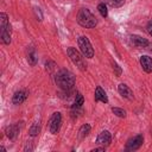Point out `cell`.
Segmentation results:
<instances>
[{"label": "cell", "mask_w": 152, "mask_h": 152, "mask_svg": "<svg viewBox=\"0 0 152 152\" xmlns=\"http://www.w3.org/2000/svg\"><path fill=\"white\" fill-rule=\"evenodd\" d=\"M66 53H68L70 61H71L81 71H86V70H87V62H86L84 56H83L81 52H78L75 48L69 46V48L66 49Z\"/></svg>", "instance_id": "obj_4"}, {"label": "cell", "mask_w": 152, "mask_h": 152, "mask_svg": "<svg viewBox=\"0 0 152 152\" xmlns=\"http://www.w3.org/2000/svg\"><path fill=\"white\" fill-rule=\"evenodd\" d=\"M76 20H77L78 25H81L82 27H86V28H94L97 25L96 17L90 12V10L84 8V7L78 11Z\"/></svg>", "instance_id": "obj_2"}, {"label": "cell", "mask_w": 152, "mask_h": 152, "mask_svg": "<svg viewBox=\"0 0 152 152\" xmlns=\"http://www.w3.org/2000/svg\"><path fill=\"white\" fill-rule=\"evenodd\" d=\"M45 65H46V69H49L50 71L56 66V64H55V62H51V61H48L46 63H45Z\"/></svg>", "instance_id": "obj_23"}, {"label": "cell", "mask_w": 152, "mask_h": 152, "mask_svg": "<svg viewBox=\"0 0 152 152\" xmlns=\"http://www.w3.org/2000/svg\"><path fill=\"white\" fill-rule=\"evenodd\" d=\"M90 131H91V126H90L89 124L82 125V126L80 127V129H78V139H80V140L84 139V138L90 133Z\"/></svg>", "instance_id": "obj_17"}, {"label": "cell", "mask_w": 152, "mask_h": 152, "mask_svg": "<svg viewBox=\"0 0 152 152\" xmlns=\"http://www.w3.org/2000/svg\"><path fill=\"white\" fill-rule=\"evenodd\" d=\"M55 83L61 90L69 91V90H72V88L76 83V77L71 71H69L66 69H61L55 75Z\"/></svg>", "instance_id": "obj_1"}, {"label": "cell", "mask_w": 152, "mask_h": 152, "mask_svg": "<svg viewBox=\"0 0 152 152\" xmlns=\"http://www.w3.org/2000/svg\"><path fill=\"white\" fill-rule=\"evenodd\" d=\"M94 99H95L96 102L100 101V102H103V103H108V96H107L106 91L100 86H97L96 89H95V96H94Z\"/></svg>", "instance_id": "obj_15"}, {"label": "cell", "mask_w": 152, "mask_h": 152, "mask_svg": "<svg viewBox=\"0 0 152 152\" xmlns=\"http://www.w3.org/2000/svg\"><path fill=\"white\" fill-rule=\"evenodd\" d=\"M129 40L133 44V46H135L138 49H147L148 45H150V42L146 38H144V37H141L139 34H131L129 36Z\"/></svg>", "instance_id": "obj_10"}, {"label": "cell", "mask_w": 152, "mask_h": 152, "mask_svg": "<svg viewBox=\"0 0 152 152\" xmlns=\"http://www.w3.org/2000/svg\"><path fill=\"white\" fill-rule=\"evenodd\" d=\"M142 142H144L142 134H137L133 138H131V139L127 140L125 148H126V151H137V150H139L141 147Z\"/></svg>", "instance_id": "obj_8"}, {"label": "cell", "mask_w": 152, "mask_h": 152, "mask_svg": "<svg viewBox=\"0 0 152 152\" xmlns=\"http://www.w3.org/2000/svg\"><path fill=\"white\" fill-rule=\"evenodd\" d=\"M62 126V114L59 112H55L51 114L49 122H48V127L51 134H57L61 129Z\"/></svg>", "instance_id": "obj_6"}, {"label": "cell", "mask_w": 152, "mask_h": 152, "mask_svg": "<svg viewBox=\"0 0 152 152\" xmlns=\"http://www.w3.org/2000/svg\"><path fill=\"white\" fill-rule=\"evenodd\" d=\"M26 99H27V91H25V90H18V91H15L13 94L12 102H13V104H21Z\"/></svg>", "instance_id": "obj_14"}, {"label": "cell", "mask_w": 152, "mask_h": 152, "mask_svg": "<svg viewBox=\"0 0 152 152\" xmlns=\"http://www.w3.org/2000/svg\"><path fill=\"white\" fill-rule=\"evenodd\" d=\"M126 2V0H104V4L113 7V8H118L124 6V4Z\"/></svg>", "instance_id": "obj_18"}, {"label": "cell", "mask_w": 152, "mask_h": 152, "mask_svg": "<svg viewBox=\"0 0 152 152\" xmlns=\"http://www.w3.org/2000/svg\"><path fill=\"white\" fill-rule=\"evenodd\" d=\"M84 104V97L81 93H76L75 99H74V103L71 104V114L72 116H77L78 113H82V107Z\"/></svg>", "instance_id": "obj_9"}, {"label": "cell", "mask_w": 152, "mask_h": 152, "mask_svg": "<svg viewBox=\"0 0 152 152\" xmlns=\"http://www.w3.org/2000/svg\"><path fill=\"white\" fill-rule=\"evenodd\" d=\"M139 62H140V65H141V68L145 72L152 74V58L150 56H146V55L141 56Z\"/></svg>", "instance_id": "obj_13"}, {"label": "cell", "mask_w": 152, "mask_h": 152, "mask_svg": "<svg viewBox=\"0 0 152 152\" xmlns=\"http://www.w3.org/2000/svg\"><path fill=\"white\" fill-rule=\"evenodd\" d=\"M112 112L114 113V115H116L118 118H126V110L119 107H112Z\"/></svg>", "instance_id": "obj_21"}, {"label": "cell", "mask_w": 152, "mask_h": 152, "mask_svg": "<svg viewBox=\"0 0 152 152\" xmlns=\"http://www.w3.org/2000/svg\"><path fill=\"white\" fill-rule=\"evenodd\" d=\"M112 65H113V70H114L115 75L119 77V76L122 74V69H121V66H120L115 61H113V62H112Z\"/></svg>", "instance_id": "obj_22"}, {"label": "cell", "mask_w": 152, "mask_h": 152, "mask_svg": "<svg viewBox=\"0 0 152 152\" xmlns=\"http://www.w3.org/2000/svg\"><path fill=\"white\" fill-rule=\"evenodd\" d=\"M118 91H119V94H120L124 99H126V100L132 101V100L134 99L133 91H132L131 88H129L128 86H126L125 83H120V84L118 86Z\"/></svg>", "instance_id": "obj_12"}, {"label": "cell", "mask_w": 152, "mask_h": 152, "mask_svg": "<svg viewBox=\"0 0 152 152\" xmlns=\"http://www.w3.org/2000/svg\"><path fill=\"white\" fill-rule=\"evenodd\" d=\"M23 127H24V121L14 122V124H12V125L7 126V127H6V129H5L6 137H7L10 140H14V139L19 135V133H20V131H21V128H23Z\"/></svg>", "instance_id": "obj_7"}, {"label": "cell", "mask_w": 152, "mask_h": 152, "mask_svg": "<svg viewBox=\"0 0 152 152\" xmlns=\"http://www.w3.org/2000/svg\"><path fill=\"white\" fill-rule=\"evenodd\" d=\"M27 62L32 66H34L38 62V55H37V52L33 48H30L28 51H27Z\"/></svg>", "instance_id": "obj_16"}, {"label": "cell", "mask_w": 152, "mask_h": 152, "mask_svg": "<svg viewBox=\"0 0 152 152\" xmlns=\"http://www.w3.org/2000/svg\"><path fill=\"white\" fill-rule=\"evenodd\" d=\"M0 150H1V151H6V148H5L4 146H1V147H0Z\"/></svg>", "instance_id": "obj_26"}, {"label": "cell", "mask_w": 152, "mask_h": 152, "mask_svg": "<svg viewBox=\"0 0 152 152\" xmlns=\"http://www.w3.org/2000/svg\"><path fill=\"white\" fill-rule=\"evenodd\" d=\"M146 30H147L148 34L152 36V20H150V21L146 24Z\"/></svg>", "instance_id": "obj_24"}, {"label": "cell", "mask_w": 152, "mask_h": 152, "mask_svg": "<svg viewBox=\"0 0 152 152\" xmlns=\"http://www.w3.org/2000/svg\"><path fill=\"white\" fill-rule=\"evenodd\" d=\"M106 151V147L104 146H100V147H96V148H93L91 152H103Z\"/></svg>", "instance_id": "obj_25"}, {"label": "cell", "mask_w": 152, "mask_h": 152, "mask_svg": "<svg viewBox=\"0 0 152 152\" xmlns=\"http://www.w3.org/2000/svg\"><path fill=\"white\" fill-rule=\"evenodd\" d=\"M12 37V26L10 24L8 17L6 13H0V40L2 44L8 45Z\"/></svg>", "instance_id": "obj_3"}, {"label": "cell", "mask_w": 152, "mask_h": 152, "mask_svg": "<svg viewBox=\"0 0 152 152\" xmlns=\"http://www.w3.org/2000/svg\"><path fill=\"white\" fill-rule=\"evenodd\" d=\"M77 44H78V48H80V51L81 53L86 57V58H93L94 57V49H93V45L89 40L88 37L86 36H81L78 37L77 39Z\"/></svg>", "instance_id": "obj_5"}, {"label": "cell", "mask_w": 152, "mask_h": 152, "mask_svg": "<svg viewBox=\"0 0 152 152\" xmlns=\"http://www.w3.org/2000/svg\"><path fill=\"white\" fill-rule=\"evenodd\" d=\"M95 142H96V145H100V146H104V147L109 146L110 142H112V134H110V132L106 131V129L100 132Z\"/></svg>", "instance_id": "obj_11"}, {"label": "cell", "mask_w": 152, "mask_h": 152, "mask_svg": "<svg viewBox=\"0 0 152 152\" xmlns=\"http://www.w3.org/2000/svg\"><path fill=\"white\" fill-rule=\"evenodd\" d=\"M39 132H40V124H39V122H34V124L31 126V128H30V131H28V134H30L31 137H37V135L39 134Z\"/></svg>", "instance_id": "obj_19"}, {"label": "cell", "mask_w": 152, "mask_h": 152, "mask_svg": "<svg viewBox=\"0 0 152 152\" xmlns=\"http://www.w3.org/2000/svg\"><path fill=\"white\" fill-rule=\"evenodd\" d=\"M97 11L100 12L101 17H103V18H106V17L108 15V10H107V5H106L104 2H100V4L97 5Z\"/></svg>", "instance_id": "obj_20"}]
</instances>
